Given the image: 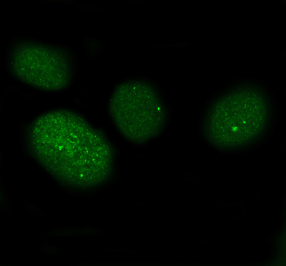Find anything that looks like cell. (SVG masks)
I'll return each instance as SVG.
<instances>
[{
    "mask_svg": "<svg viewBox=\"0 0 286 266\" xmlns=\"http://www.w3.org/2000/svg\"><path fill=\"white\" fill-rule=\"evenodd\" d=\"M48 134L59 144V153L65 154L70 162L78 187L90 191L106 182L114 167L115 156L112 145L100 129L78 113L57 120Z\"/></svg>",
    "mask_w": 286,
    "mask_h": 266,
    "instance_id": "obj_1",
    "label": "cell"
},
{
    "mask_svg": "<svg viewBox=\"0 0 286 266\" xmlns=\"http://www.w3.org/2000/svg\"><path fill=\"white\" fill-rule=\"evenodd\" d=\"M86 49L89 55L96 54L101 50L102 47L100 41L93 38H87L85 40Z\"/></svg>",
    "mask_w": 286,
    "mask_h": 266,
    "instance_id": "obj_2",
    "label": "cell"
},
{
    "mask_svg": "<svg viewBox=\"0 0 286 266\" xmlns=\"http://www.w3.org/2000/svg\"><path fill=\"white\" fill-rule=\"evenodd\" d=\"M238 130V128L237 126H234L232 128V131L234 132L237 131Z\"/></svg>",
    "mask_w": 286,
    "mask_h": 266,
    "instance_id": "obj_3",
    "label": "cell"
},
{
    "mask_svg": "<svg viewBox=\"0 0 286 266\" xmlns=\"http://www.w3.org/2000/svg\"><path fill=\"white\" fill-rule=\"evenodd\" d=\"M158 111H160V108L158 107Z\"/></svg>",
    "mask_w": 286,
    "mask_h": 266,
    "instance_id": "obj_4",
    "label": "cell"
}]
</instances>
